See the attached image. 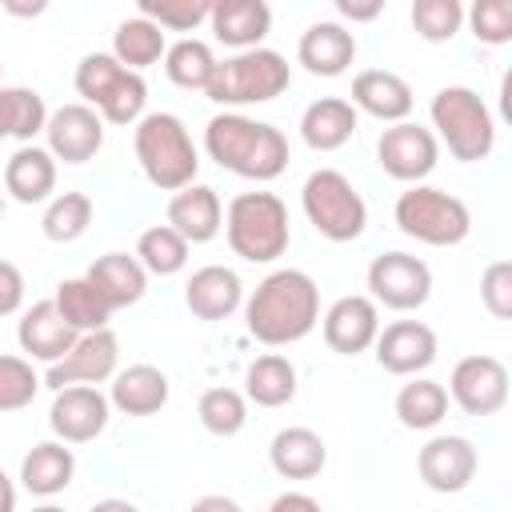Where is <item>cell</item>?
Masks as SVG:
<instances>
[{
	"label": "cell",
	"instance_id": "4",
	"mask_svg": "<svg viewBox=\"0 0 512 512\" xmlns=\"http://www.w3.org/2000/svg\"><path fill=\"white\" fill-rule=\"evenodd\" d=\"M224 236L228 248L248 264H272L288 252L292 228L288 208L276 192H240L224 208Z\"/></svg>",
	"mask_w": 512,
	"mask_h": 512
},
{
	"label": "cell",
	"instance_id": "43",
	"mask_svg": "<svg viewBox=\"0 0 512 512\" xmlns=\"http://www.w3.org/2000/svg\"><path fill=\"white\" fill-rule=\"evenodd\" d=\"M136 8L164 32H196L208 20V0H136Z\"/></svg>",
	"mask_w": 512,
	"mask_h": 512
},
{
	"label": "cell",
	"instance_id": "20",
	"mask_svg": "<svg viewBox=\"0 0 512 512\" xmlns=\"http://www.w3.org/2000/svg\"><path fill=\"white\" fill-rule=\"evenodd\" d=\"M296 60L312 72V76H344L348 64L356 60V36L340 24V20H316L304 28L300 44H296Z\"/></svg>",
	"mask_w": 512,
	"mask_h": 512
},
{
	"label": "cell",
	"instance_id": "29",
	"mask_svg": "<svg viewBox=\"0 0 512 512\" xmlns=\"http://www.w3.org/2000/svg\"><path fill=\"white\" fill-rule=\"evenodd\" d=\"M356 120L360 112L352 108V100H340V96H320L304 108L300 116V136L312 152H336L352 140L356 132Z\"/></svg>",
	"mask_w": 512,
	"mask_h": 512
},
{
	"label": "cell",
	"instance_id": "10",
	"mask_svg": "<svg viewBox=\"0 0 512 512\" xmlns=\"http://www.w3.org/2000/svg\"><path fill=\"white\" fill-rule=\"evenodd\" d=\"M436 160H440V140L432 128L416 120H392V128H384L376 140V164L400 184L428 180Z\"/></svg>",
	"mask_w": 512,
	"mask_h": 512
},
{
	"label": "cell",
	"instance_id": "31",
	"mask_svg": "<svg viewBox=\"0 0 512 512\" xmlns=\"http://www.w3.org/2000/svg\"><path fill=\"white\" fill-rule=\"evenodd\" d=\"M244 396L256 408H284L296 396V364L280 352L256 356L244 372Z\"/></svg>",
	"mask_w": 512,
	"mask_h": 512
},
{
	"label": "cell",
	"instance_id": "51",
	"mask_svg": "<svg viewBox=\"0 0 512 512\" xmlns=\"http://www.w3.org/2000/svg\"><path fill=\"white\" fill-rule=\"evenodd\" d=\"M0 140H8V132H4V120H0Z\"/></svg>",
	"mask_w": 512,
	"mask_h": 512
},
{
	"label": "cell",
	"instance_id": "37",
	"mask_svg": "<svg viewBox=\"0 0 512 512\" xmlns=\"http://www.w3.org/2000/svg\"><path fill=\"white\" fill-rule=\"evenodd\" d=\"M0 120H4V132L12 140L32 144V136H40L48 124V104L36 88H20V84L4 88L0 84Z\"/></svg>",
	"mask_w": 512,
	"mask_h": 512
},
{
	"label": "cell",
	"instance_id": "34",
	"mask_svg": "<svg viewBox=\"0 0 512 512\" xmlns=\"http://www.w3.org/2000/svg\"><path fill=\"white\" fill-rule=\"evenodd\" d=\"M52 300H56L60 316H64V320H68L76 332L108 328V320H112V304L100 296V288H96L88 276H72V280H60Z\"/></svg>",
	"mask_w": 512,
	"mask_h": 512
},
{
	"label": "cell",
	"instance_id": "26",
	"mask_svg": "<svg viewBox=\"0 0 512 512\" xmlns=\"http://www.w3.org/2000/svg\"><path fill=\"white\" fill-rule=\"evenodd\" d=\"M268 460L276 468L280 480H312L324 472L328 464V448L320 440V432L304 428V424H292V428H280L268 444Z\"/></svg>",
	"mask_w": 512,
	"mask_h": 512
},
{
	"label": "cell",
	"instance_id": "12",
	"mask_svg": "<svg viewBox=\"0 0 512 512\" xmlns=\"http://www.w3.org/2000/svg\"><path fill=\"white\" fill-rule=\"evenodd\" d=\"M120 364V340L112 328H92V332H80L72 340V348L48 364L44 372V388H68V384H104L112 380Z\"/></svg>",
	"mask_w": 512,
	"mask_h": 512
},
{
	"label": "cell",
	"instance_id": "36",
	"mask_svg": "<svg viewBox=\"0 0 512 512\" xmlns=\"http://www.w3.org/2000/svg\"><path fill=\"white\" fill-rule=\"evenodd\" d=\"M188 248L192 244L172 224H152L136 240V260L144 264L148 276H176L188 264Z\"/></svg>",
	"mask_w": 512,
	"mask_h": 512
},
{
	"label": "cell",
	"instance_id": "49",
	"mask_svg": "<svg viewBox=\"0 0 512 512\" xmlns=\"http://www.w3.org/2000/svg\"><path fill=\"white\" fill-rule=\"evenodd\" d=\"M16 508V484L0 472V512H12Z\"/></svg>",
	"mask_w": 512,
	"mask_h": 512
},
{
	"label": "cell",
	"instance_id": "17",
	"mask_svg": "<svg viewBox=\"0 0 512 512\" xmlns=\"http://www.w3.org/2000/svg\"><path fill=\"white\" fill-rule=\"evenodd\" d=\"M320 332L324 344L340 356H360L372 348L376 332H380V304L372 296H340L328 304V312L320 316Z\"/></svg>",
	"mask_w": 512,
	"mask_h": 512
},
{
	"label": "cell",
	"instance_id": "35",
	"mask_svg": "<svg viewBox=\"0 0 512 512\" xmlns=\"http://www.w3.org/2000/svg\"><path fill=\"white\" fill-rule=\"evenodd\" d=\"M216 72V56L204 40L196 36H184L176 44L164 48V76L176 84V88H188V92H204L208 80Z\"/></svg>",
	"mask_w": 512,
	"mask_h": 512
},
{
	"label": "cell",
	"instance_id": "22",
	"mask_svg": "<svg viewBox=\"0 0 512 512\" xmlns=\"http://www.w3.org/2000/svg\"><path fill=\"white\" fill-rule=\"evenodd\" d=\"M184 304L196 320H228L244 304V284L236 268L224 264H204L188 276L184 284Z\"/></svg>",
	"mask_w": 512,
	"mask_h": 512
},
{
	"label": "cell",
	"instance_id": "5",
	"mask_svg": "<svg viewBox=\"0 0 512 512\" xmlns=\"http://www.w3.org/2000/svg\"><path fill=\"white\" fill-rule=\"evenodd\" d=\"M292 68L276 48H240L228 60H216V72L204 88V96L220 108H244V104H268L280 92H288Z\"/></svg>",
	"mask_w": 512,
	"mask_h": 512
},
{
	"label": "cell",
	"instance_id": "50",
	"mask_svg": "<svg viewBox=\"0 0 512 512\" xmlns=\"http://www.w3.org/2000/svg\"><path fill=\"white\" fill-rule=\"evenodd\" d=\"M192 508H224V512H236V500H228V496H200Z\"/></svg>",
	"mask_w": 512,
	"mask_h": 512
},
{
	"label": "cell",
	"instance_id": "13",
	"mask_svg": "<svg viewBox=\"0 0 512 512\" xmlns=\"http://www.w3.org/2000/svg\"><path fill=\"white\" fill-rule=\"evenodd\" d=\"M448 400L468 416H496L508 404V368L488 352L456 360L448 376Z\"/></svg>",
	"mask_w": 512,
	"mask_h": 512
},
{
	"label": "cell",
	"instance_id": "7",
	"mask_svg": "<svg viewBox=\"0 0 512 512\" xmlns=\"http://www.w3.org/2000/svg\"><path fill=\"white\" fill-rule=\"evenodd\" d=\"M76 96L84 104H92L104 124H136L144 116V104H148V84L136 68L120 64L112 52H88L80 64H76Z\"/></svg>",
	"mask_w": 512,
	"mask_h": 512
},
{
	"label": "cell",
	"instance_id": "3",
	"mask_svg": "<svg viewBox=\"0 0 512 512\" xmlns=\"http://www.w3.org/2000/svg\"><path fill=\"white\" fill-rule=\"evenodd\" d=\"M132 148H136L140 172L160 192H176V188L192 184L200 172V152L176 112H144L136 120Z\"/></svg>",
	"mask_w": 512,
	"mask_h": 512
},
{
	"label": "cell",
	"instance_id": "16",
	"mask_svg": "<svg viewBox=\"0 0 512 512\" xmlns=\"http://www.w3.org/2000/svg\"><path fill=\"white\" fill-rule=\"evenodd\" d=\"M476 444L468 436H432L420 452H416V472L424 480L428 492H440V496H452V492H464L476 476Z\"/></svg>",
	"mask_w": 512,
	"mask_h": 512
},
{
	"label": "cell",
	"instance_id": "52",
	"mask_svg": "<svg viewBox=\"0 0 512 512\" xmlns=\"http://www.w3.org/2000/svg\"><path fill=\"white\" fill-rule=\"evenodd\" d=\"M0 216H4V192H0Z\"/></svg>",
	"mask_w": 512,
	"mask_h": 512
},
{
	"label": "cell",
	"instance_id": "28",
	"mask_svg": "<svg viewBox=\"0 0 512 512\" xmlns=\"http://www.w3.org/2000/svg\"><path fill=\"white\" fill-rule=\"evenodd\" d=\"M172 384L156 364H128L120 372H112V408H120L124 416H152L168 404Z\"/></svg>",
	"mask_w": 512,
	"mask_h": 512
},
{
	"label": "cell",
	"instance_id": "39",
	"mask_svg": "<svg viewBox=\"0 0 512 512\" xmlns=\"http://www.w3.org/2000/svg\"><path fill=\"white\" fill-rule=\"evenodd\" d=\"M196 416H200V424H204L212 436H236V432L248 424V396L236 392V388L216 384V388L200 392Z\"/></svg>",
	"mask_w": 512,
	"mask_h": 512
},
{
	"label": "cell",
	"instance_id": "48",
	"mask_svg": "<svg viewBox=\"0 0 512 512\" xmlns=\"http://www.w3.org/2000/svg\"><path fill=\"white\" fill-rule=\"evenodd\" d=\"M48 4H52V0H0V8H4L8 16H16V20L40 16V12H48Z\"/></svg>",
	"mask_w": 512,
	"mask_h": 512
},
{
	"label": "cell",
	"instance_id": "2",
	"mask_svg": "<svg viewBox=\"0 0 512 512\" xmlns=\"http://www.w3.org/2000/svg\"><path fill=\"white\" fill-rule=\"evenodd\" d=\"M204 152L224 172L256 184H268L288 168V136L276 124L252 120L244 112H216L204 124Z\"/></svg>",
	"mask_w": 512,
	"mask_h": 512
},
{
	"label": "cell",
	"instance_id": "46",
	"mask_svg": "<svg viewBox=\"0 0 512 512\" xmlns=\"http://www.w3.org/2000/svg\"><path fill=\"white\" fill-rule=\"evenodd\" d=\"M332 4H336L340 20H348V24H372L384 12L388 0H332Z\"/></svg>",
	"mask_w": 512,
	"mask_h": 512
},
{
	"label": "cell",
	"instance_id": "11",
	"mask_svg": "<svg viewBox=\"0 0 512 512\" xmlns=\"http://www.w3.org/2000/svg\"><path fill=\"white\" fill-rule=\"evenodd\" d=\"M368 292L392 312H416L432 296V268L412 252H384L368 264Z\"/></svg>",
	"mask_w": 512,
	"mask_h": 512
},
{
	"label": "cell",
	"instance_id": "8",
	"mask_svg": "<svg viewBox=\"0 0 512 512\" xmlns=\"http://www.w3.org/2000/svg\"><path fill=\"white\" fill-rule=\"evenodd\" d=\"M392 220L404 236L432 244V248H452L472 232V212L460 196L432 188V184H408V192L396 196Z\"/></svg>",
	"mask_w": 512,
	"mask_h": 512
},
{
	"label": "cell",
	"instance_id": "19",
	"mask_svg": "<svg viewBox=\"0 0 512 512\" xmlns=\"http://www.w3.org/2000/svg\"><path fill=\"white\" fill-rule=\"evenodd\" d=\"M76 336H80V332L60 316L56 300H36L32 308H24V316H20V324H16V344H20V352H24L28 360H44V364L60 360V356L72 348Z\"/></svg>",
	"mask_w": 512,
	"mask_h": 512
},
{
	"label": "cell",
	"instance_id": "42",
	"mask_svg": "<svg viewBox=\"0 0 512 512\" xmlns=\"http://www.w3.org/2000/svg\"><path fill=\"white\" fill-rule=\"evenodd\" d=\"M40 376L32 372L28 356H0V412H20L36 400Z\"/></svg>",
	"mask_w": 512,
	"mask_h": 512
},
{
	"label": "cell",
	"instance_id": "32",
	"mask_svg": "<svg viewBox=\"0 0 512 512\" xmlns=\"http://www.w3.org/2000/svg\"><path fill=\"white\" fill-rule=\"evenodd\" d=\"M396 420L412 432H432L444 416H448V388L428 380V376H412L400 392H396Z\"/></svg>",
	"mask_w": 512,
	"mask_h": 512
},
{
	"label": "cell",
	"instance_id": "23",
	"mask_svg": "<svg viewBox=\"0 0 512 512\" xmlns=\"http://www.w3.org/2000/svg\"><path fill=\"white\" fill-rule=\"evenodd\" d=\"M208 24L212 36L224 48H256L272 32V8L268 0H208Z\"/></svg>",
	"mask_w": 512,
	"mask_h": 512
},
{
	"label": "cell",
	"instance_id": "25",
	"mask_svg": "<svg viewBox=\"0 0 512 512\" xmlns=\"http://www.w3.org/2000/svg\"><path fill=\"white\" fill-rule=\"evenodd\" d=\"M4 192L16 204H40L56 192V156L40 144H20L4 164Z\"/></svg>",
	"mask_w": 512,
	"mask_h": 512
},
{
	"label": "cell",
	"instance_id": "44",
	"mask_svg": "<svg viewBox=\"0 0 512 512\" xmlns=\"http://www.w3.org/2000/svg\"><path fill=\"white\" fill-rule=\"evenodd\" d=\"M480 304L496 320L512 316V260H492L484 268V276H480Z\"/></svg>",
	"mask_w": 512,
	"mask_h": 512
},
{
	"label": "cell",
	"instance_id": "14",
	"mask_svg": "<svg viewBox=\"0 0 512 512\" xmlns=\"http://www.w3.org/2000/svg\"><path fill=\"white\" fill-rule=\"evenodd\" d=\"M112 400L96 384H68L56 388L52 408H48V428L64 444H88L108 428Z\"/></svg>",
	"mask_w": 512,
	"mask_h": 512
},
{
	"label": "cell",
	"instance_id": "40",
	"mask_svg": "<svg viewBox=\"0 0 512 512\" xmlns=\"http://www.w3.org/2000/svg\"><path fill=\"white\" fill-rule=\"evenodd\" d=\"M412 32L428 44H448L464 28V0H412Z\"/></svg>",
	"mask_w": 512,
	"mask_h": 512
},
{
	"label": "cell",
	"instance_id": "27",
	"mask_svg": "<svg viewBox=\"0 0 512 512\" xmlns=\"http://www.w3.org/2000/svg\"><path fill=\"white\" fill-rule=\"evenodd\" d=\"M72 476H76V456L64 440H40L20 460V484L28 496H40V500L60 496L72 484Z\"/></svg>",
	"mask_w": 512,
	"mask_h": 512
},
{
	"label": "cell",
	"instance_id": "1",
	"mask_svg": "<svg viewBox=\"0 0 512 512\" xmlns=\"http://www.w3.org/2000/svg\"><path fill=\"white\" fill-rule=\"evenodd\" d=\"M240 308L248 336H256L268 348H284L304 340L320 324V288L300 268H276L252 288V296Z\"/></svg>",
	"mask_w": 512,
	"mask_h": 512
},
{
	"label": "cell",
	"instance_id": "41",
	"mask_svg": "<svg viewBox=\"0 0 512 512\" xmlns=\"http://www.w3.org/2000/svg\"><path fill=\"white\" fill-rule=\"evenodd\" d=\"M464 24L480 44L504 48L512 40V0H472L464 8Z\"/></svg>",
	"mask_w": 512,
	"mask_h": 512
},
{
	"label": "cell",
	"instance_id": "9",
	"mask_svg": "<svg viewBox=\"0 0 512 512\" xmlns=\"http://www.w3.org/2000/svg\"><path fill=\"white\" fill-rule=\"evenodd\" d=\"M300 208H304L308 224L332 244H348V240L364 236L368 204H364V196L356 192V184L340 168L308 172V180L300 188Z\"/></svg>",
	"mask_w": 512,
	"mask_h": 512
},
{
	"label": "cell",
	"instance_id": "47",
	"mask_svg": "<svg viewBox=\"0 0 512 512\" xmlns=\"http://www.w3.org/2000/svg\"><path fill=\"white\" fill-rule=\"evenodd\" d=\"M288 508H300V512H320V500L316 496H304V492H284L272 500V512H288Z\"/></svg>",
	"mask_w": 512,
	"mask_h": 512
},
{
	"label": "cell",
	"instance_id": "30",
	"mask_svg": "<svg viewBox=\"0 0 512 512\" xmlns=\"http://www.w3.org/2000/svg\"><path fill=\"white\" fill-rule=\"evenodd\" d=\"M84 276L100 288V296L112 304V312L136 304V300L148 292V272H144V264H140L136 256H128V252H104V256H96Z\"/></svg>",
	"mask_w": 512,
	"mask_h": 512
},
{
	"label": "cell",
	"instance_id": "15",
	"mask_svg": "<svg viewBox=\"0 0 512 512\" xmlns=\"http://www.w3.org/2000/svg\"><path fill=\"white\" fill-rule=\"evenodd\" d=\"M44 140H48V152L64 164H88L100 148H104V116L76 100V104H60L56 112H48V124H44Z\"/></svg>",
	"mask_w": 512,
	"mask_h": 512
},
{
	"label": "cell",
	"instance_id": "38",
	"mask_svg": "<svg viewBox=\"0 0 512 512\" xmlns=\"http://www.w3.org/2000/svg\"><path fill=\"white\" fill-rule=\"evenodd\" d=\"M92 224V196L88 192H60L48 200L44 216H40V232L52 244H72L88 232Z\"/></svg>",
	"mask_w": 512,
	"mask_h": 512
},
{
	"label": "cell",
	"instance_id": "18",
	"mask_svg": "<svg viewBox=\"0 0 512 512\" xmlns=\"http://www.w3.org/2000/svg\"><path fill=\"white\" fill-rule=\"evenodd\" d=\"M376 364L392 376H416L436 360V332L424 320H392L372 340Z\"/></svg>",
	"mask_w": 512,
	"mask_h": 512
},
{
	"label": "cell",
	"instance_id": "21",
	"mask_svg": "<svg viewBox=\"0 0 512 512\" xmlns=\"http://www.w3.org/2000/svg\"><path fill=\"white\" fill-rule=\"evenodd\" d=\"M168 224L188 240V244H208L220 236L224 228V204L216 196V188L208 184H184L172 192L168 200Z\"/></svg>",
	"mask_w": 512,
	"mask_h": 512
},
{
	"label": "cell",
	"instance_id": "6",
	"mask_svg": "<svg viewBox=\"0 0 512 512\" xmlns=\"http://www.w3.org/2000/svg\"><path fill=\"white\" fill-rule=\"evenodd\" d=\"M428 116H432L436 140L452 152V160L476 164V160L492 156V148H496V120H492V112H488L480 92H472L464 84H448V88H440L432 96Z\"/></svg>",
	"mask_w": 512,
	"mask_h": 512
},
{
	"label": "cell",
	"instance_id": "33",
	"mask_svg": "<svg viewBox=\"0 0 512 512\" xmlns=\"http://www.w3.org/2000/svg\"><path fill=\"white\" fill-rule=\"evenodd\" d=\"M164 48H168L164 28H160L156 20H148V16L120 20L116 32H112V56H116L120 64L136 68V72L160 64V60H164Z\"/></svg>",
	"mask_w": 512,
	"mask_h": 512
},
{
	"label": "cell",
	"instance_id": "45",
	"mask_svg": "<svg viewBox=\"0 0 512 512\" xmlns=\"http://www.w3.org/2000/svg\"><path fill=\"white\" fill-rule=\"evenodd\" d=\"M24 304V272L12 260H0V316L20 312Z\"/></svg>",
	"mask_w": 512,
	"mask_h": 512
},
{
	"label": "cell",
	"instance_id": "24",
	"mask_svg": "<svg viewBox=\"0 0 512 512\" xmlns=\"http://www.w3.org/2000/svg\"><path fill=\"white\" fill-rule=\"evenodd\" d=\"M412 104H416L412 84H408L404 76L388 72V68H364V72H356V80H352V108H356V112H368V116H376V120H384V124L408 120Z\"/></svg>",
	"mask_w": 512,
	"mask_h": 512
}]
</instances>
